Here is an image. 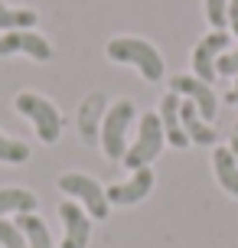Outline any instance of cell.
<instances>
[{
	"instance_id": "obj_1",
	"label": "cell",
	"mask_w": 238,
	"mask_h": 248,
	"mask_svg": "<svg viewBox=\"0 0 238 248\" xmlns=\"http://www.w3.org/2000/svg\"><path fill=\"white\" fill-rule=\"evenodd\" d=\"M104 52H108V59H114V62H131V65H137L140 75H144L147 82H160L163 78V56L157 52V46L147 43V39L114 36Z\"/></svg>"
},
{
	"instance_id": "obj_2",
	"label": "cell",
	"mask_w": 238,
	"mask_h": 248,
	"mask_svg": "<svg viewBox=\"0 0 238 248\" xmlns=\"http://www.w3.org/2000/svg\"><path fill=\"white\" fill-rule=\"evenodd\" d=\"M163 124H160V114L157 111H147L140 118L137 124V137H134V144L127 147L124 154V167L127 170H144V167H150L157 160V154L163 150Z\"/></svg>"
},
{
	"instance_id": "obj_3",
	"label": "cell",
	"mask_w": 238,
	"mask_h": 248,
	"mask_svg": "<svg viewBox=\"0 0 238 248\" xmlns=\"http://www.w3.org/2000/svg\"><path fill=\"white\" fill-rule=\"evenodd\" d=\"M16 111L33 121V127H36L43 144H56L59 140V134H62V118H59V108L49 98H43L36 92H20L16 95Z\"/></svg>"
},
{
	"instance_id": "obj_4",
	"label": "cell",
	"mask_w": 238,
	"mask_h": 248,
	"mask_svg": "<svg viewBox=\"0 0 238 248\" xmlns=\"http://www.w3.org/2000/svg\"><path fill=\"white\" fill-rule=\"evenodd\" d=\"M134 124V101H114L104 121H101V147H104V157L111 160H124L127 154V127Z\"/></svg>"
},
{
	"instance_id": "obj_5",
	"label": "cell",
	"mask_w": 238,
	"mask_h": 248,
	"mask_svg": "<svg viewBox=\"0 0 238 248\" xmlns=\"http://www.w3.org/2000/svg\"><path fill=\"white\" fill-rule=\"evenodd\" d=\"M59 189H62L65 196L78 199V202L88 209L91 219H108L111 202H108V196H104V186H101L95 176H88V173H65V176H59Z\"/></svg>"
},
{
	"instance_id": "obj_6",
	"label": "cell",
	"mask_w": 238,
	"mask_h": 248,
	"mask_svg": "<svg viewBox=\"0 0 238 248\" xmlns=\"http://www.w3.org/2000/svg\"><path fill=\"white\" fill-rule=\"evenodd\" d=\"M228 49V33L225 30H212L209 36H202L199 43H196V49H193V72H196V78L199 82H212V78H219V72H215V62H219V56Z\"/></svg>"
},
{
	"instance_id": "obj_7",
	"label": "cell",
	"mask_w": 238,
	"mask_h": 248,
	"mask_svg": "<svg viewBox=\"0 0 238 248\" xmlns=\"http://www.w3.org/2000/svg\"><path fill=\"white\" fill-rule=\"evenodd\" d=\"M170 92H176L179 98H186V101H193L196 111L206 121H212L215 111H219V98L212 95V88L206 85V82H199L196 75H173L170 78Z\"/></svg>"
},
{
	"instance_id": "obj_8",
	"label": "cell",
	"mask_w": 238,
	"mask_h": 248,
	"mask_svg": "<svg viewBox=\"0 0 238 248\" xmlns=\"http://www.w3.org/2000/svg\"><path fill=\"white\" fill-rule=\"evenodd\" d=\"M13 52H26L30 59H36V62L52 59V46L39 33H30V30H13V33L0 36V56H13Z\"/></svg>"
},
{
	"instance_id": "obj_9",
	"label": "cell",
	"mask_w": 238,
	"mask_h": 248,
	"mask_svg": "<svg viewBox=\"0 0 238 248\" xmlns=\"http://www.w3.org/2000/svg\"><path fill=\"white\" fill-rule=\"evenodd\" d=\"M153 189V170L150 167H144V170H134V176L127 180V183H114L108 186V202L111 206H134L140 199H147Z\"/></svg>"
},
{
	"instance_id": "obj_10",
	"label": "cell",
	"mask_w": 238,
	"mask_h": 248,
	"mask_svg": "<svg viewBox=\"0 0 238 248\" xmlns=\"http://www.w3.org/2000/svg\"><path fill=\"white\" fill-rule=\"evenodd\" d=\"M59 216H62V222H65L62 248H88V235H91L88 212L78 206L75 199H65L62 206H59Z\"/></svg>"
},
{
	"instance_id": "obj_11",
	"label": "cell",
	"mask_w": 238,
	"mask_h": 248,
	"mask_svg": "<svg viewBox=\"0 0 238 248\" xmlns=\"http://www.w3.org/2000/svg\"><path fill=\"white\" fill-rule=\"evenodd\" d=\"M179 95L176 92H170V95H163L160 101V124H163V137L173 144V147H186V131H183V121H179Z\"/></svg>"
},
{
	"instance_id": "obj_12",
	"label": "cell",
	"mask_w": 238,
	"mask_h": 248,
	"mask_svg": "<svg viewBox=\"0 0 238 248\" xmlns=\"http://www.w3.org/2000/svg\"><path fill=\"white\" fill-rule=\"evenodd\" d=\"M179 121H183V131H186L189 140H196V144H202V147L215 144V131L209 127V121L196 111L193 101H186V98L179 101Z\"/></svg>"
},
{
	"instance_id": "obj_13",
	"label": "cell",
	"mask_w": 238,
	"mask_h": 248,
	"mask_svg": "<svg viewBox=\"0 0 238 248\" xmlns=\"http://www.w3.org/2000/svg\"><path fill=\"white\" fill-rule=\"evenodd\" d=\"M36 209V196L30 189H20V186H3L0 189V219H7L10 212L23 216V212Z\"/></svg>"
},
{
	"instance_id": "obj_14",
	"label": "cell",
	"mask_w": 238,
	"mask_h": 248,
	"mask_svg": "<svg viewBox=\"0 0 238 248\" xmlns=\"http://www.w3.org/2000/svg\"><path fill=\"white\" fill-rule=\"evenodd\" d=\"M16 229L23 232L26 248H52L49 229H46V222H43L39 216H33V212H23V216H16Z\"/></svg>"
},
{
	"instance_id": "obj_15",
	"label": "cell",
	"mask_w": 238,
	"mask_h": 248,
	"mask_svg": "<svg viewBox=\"0 0 238 248\" xmlns=\"http://www.w3.org/2000/svg\"><path fill=\"white\" fill-rule=\"evenodd\" d=\"M212 157H215V176H219L222 189L238 199V163H235V157H232V150L228 147H215Z\"/></svg>"
},
{
	"instance_id": "obj_16",
	"label": "cell",
	"mask_w": 238,
	"mask_h": 248,
	"mask_svg": "<svg viewBox=\"0 0 238 248\" xmlns=\"http://www.w3.org/2000/svg\"><path fill=\"white\" fill-rule=\"evenodd\" d=\"M36 13L33 10H13V7H7V3H0V30H7V33H13V30H30V26H36Z\"/></svg>"
},
{
	"instance_id": "obj_17",
	"label": "cell",
	"mask_w": 238,
	"mask_h": 248,
	"mask_svg": "<svg viewBox=\"0 0 238 248\" xmlns=\"http://www.w3.org/2000/svg\"><path fill=\"white\" fill-rule=\"evenodd\" d=\"M30 160V147L23 140H10L0 134V163H26Z\"/></svg>"
},
{
	"instance_id": "obj_18",
	"label": "cell",
	"mask_w": 238,
	"mask_h": 248,
	"mask_svg": "<svg viewBox=\"0 0 238 248\" xmlns=\"http://www.w3.org/2000/svg\"><path fill=\"white\" fill-rule=\"evenodd\" d=\"M206 16L215 30H225L228 26V0H206Z\"/></svg>"
},
{
	"instance_id": "obj_19",
	"label": "cell",
	"mask_w": 238,
	"mask_h": 248,
	"mask_svg": "<svg viewBox=\"0 0 238 248\" xmlns=\"http://www.w3.org/2000/svg\"><path fill=\"white\" fill-rule=\"evenodd\" d=\"M0 245L3 248H26V238H23V232L16 229V222L0 219Z\"/></svg>"
},
{
	"instance_id": "obj_20",
	"label": "cell",
	"mask_w": 238,
	"mask_h": 248,
	"mask_svg": "<svg viewBox=\"0 0 238 248\" xmlns=\"http://www.w3.org/2000/svg\"><path fill=\"white\" fill-rule=\"evenodd\" d=\"M215 72L219 75H238V49H225L215 62Z\"/></svg>"
},
{
	"instance_id": "obj_21",
	"label": "cell",
	"mask_w": 238,
	"mask_h": 248,
	"mask_svg": "<svg viewBox=\"0 0 238 248\" xmlns=\"http://www.w3.org/2000/svg\"><path fill=\"white\" fill-rule=\"evenodd\" d=\"M228 26L235 30V36H238V0H228Z\"/></svg>"
},
{
	"instance_id": "obj_22",
	"label": "cell",
	"mask_w": 238,
	"mask_h": 248,
	"mask_svg": "<svg viewBox=\"0 0 238 248\" xmlns=\"http://www.w3.org/2000/svg\"><path fill=\"white\" fill-rule=\"evenodd\" d=\"M228 150H232V157H235V163H238V124L232 127V144H228Z\"/></svg>"
},
{
	"instance_id": "obj_23",
	"label": "cell",
	"mask_w": 238,
	"mask_h": 248,
	"mask_svg": "<svg viewBox=\"0 0 238 248\" xmlns=\"http://www.w3.org/2000/svg\"><path fill=\"white\" fill-rule=\"evenodd\" d=\"M228 101H232V105H238V75H235V88L228 92Z\"/></svg>"
}]
</instances>
